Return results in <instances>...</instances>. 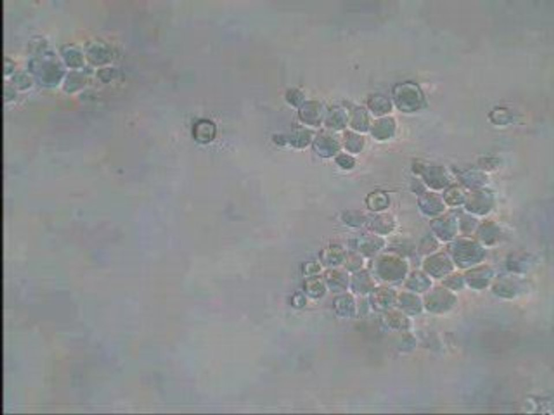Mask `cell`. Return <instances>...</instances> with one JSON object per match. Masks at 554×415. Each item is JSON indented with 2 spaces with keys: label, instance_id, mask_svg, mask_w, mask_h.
<instances>
[{
  "label": "cell",
  "instance_id": "cell-1",
  "mask_svg": "<svg viewBox=\"0 0 554 415\" xmlns=\"http://www.w3.org/2000/svg\"><path fill=\"white\" fill-rule=\"evenodd\" d=\"M194 131L197 136L201 135L204 140H210L213 138L215 128L213 123L209 120H202L196 123Z\"/></svg>",
  "mask_w": 554,
  "mask_h": 415
}]
</instances>
